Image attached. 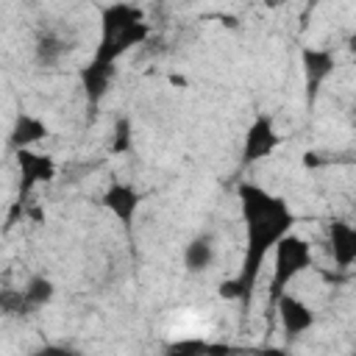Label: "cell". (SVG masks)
Segmentation results:
<instances>
[{
	"mask_svg": "<svg viewBox=\"0 0 356 356\" xmlns=\"http://www.w3.org/2000/svg\"><path fill=\"white\" fill-rule=\"evenodd\" d=\"M17 167L22 175V192H28L36 184H44L56 175V161L44 153H33V150H17Z\"/></svg>",
	"mask_w": 356,
	"mask_h": 356,
	"instance_id": "cell-9",
	"label": "cell"
},
{
	"mask_svg": "<svg viewBox=\"0 0 356 356\" xmlns=\"http://www.w3.org/2000/svg\"><path fill=\"white\" fill-rule=\"evenodd\" d=\"M181 259H184V267H186L189 273H206V270L214 264V259H217V242H214V236H211V234H197V236H192V239L184 245Z\"/></svg>",
	"mask_w": 356,
	"mask_h": 356,
	"instance_id": "cell-11",
	"label": "cell"
},
{
	"mask_svg": "<svg viewBox=\"0 0 356 356\" xmlns=\"http://www.w3.org/2000/svg\"><path fill=\"white\" fill-rule=\"evenodd\" d=\"M147 36H150V25L145 22L142 8L128 6V3L106 6L100 11V39H97L92 61L114 67L120 56L142 44Z\"/></svg>",
	"mask_w": 356,
	"mask_h": 356,
	"instance_id": "cell-2",
	"label": "cell"
},
{
	"mask_svg": "<svg viewBox=\"0 0 356 356\" xmlns=\"http://www.w3.org/2000/svg\"><path fill=\"white\" fill-rule=\"evenodd\" d=\"M281 145V134L275 128V120L270 114H259L248 131H245V142H242V164H256L267 156H273Z\"/></svg>",
	"mask_w": 356,
	"mask_h": 356,
	"instance_id": "cell-4",
	"label": "cell"
},
{
	"mask_svg": "<svg viewBox=\"0 0 356 356\" xmlns=\"http://www.w3.org/2000/svg\"><path fill=\"white\" fill-rule=\"evenodd\" d=\"M236 197H239V214L245 225V253H242L239 273L220 284V298H228V300L236 298L248 303L261 278L267 253H273L275 245L286 234H292L295 211L281 195L250 181H242L236 186Z\"/></svg>",
	"mask_w": 356,
	"mask_h": 356,
	"instance_id": "cell-1",
	"label": "cell"
},
{
	"mask_svg": "<svg viewBox=\"0 0 356 356\" xmlns=\"http://www.w3.org/2000/svg\"><path fill=\"white\" fill-rule=\"evenodd\" d=\"M134 145V136H131V122L122 117L117 120V128H114V139H111V153H128Z\"/></svg>",
	"mask_w": 356,
	"mask_h": 356,
	"instance_id": "cell-15",
	"label": "cell"
},
{
	"mask_svg": "<svg viewBox=\"0 0 356 356\" xmlns=\"http://www.w3.org/2000/svg\"><path fill=\"white\" fill-rule=\"evenodd\" d=\"M64 53H67V47H64V42H61L58 36H53V33L39 36V42H36V61H39L42 67L58 64Z\"/></svg>",
	"mask_w": 356,
	"mask_h": 356,
	"instance_id": "cell-14",
	"label": "cell"
},
{
	"mask_svg": "<svg viewBox=\"0 0 356 356\" xmlns=\"http://www.w3.org/2000/svg\"><path fill=\"white\" fill-rule=\"evenodd\" d=\"M19 292H22V300H25L28 312H31V309H42V306H47L53 300L56 284L50 278H44V275H33V278H28V284Z\"/></svg>",
	"mask_w": 356,
	"mask_h": 356,
	"instance_id": "cell-13",
	"label": "cell"
},
{
	"mask_svg": "<svg viewBox=\"0 0 356 356\" xmlns=\"http://www.w3.org/2000/svg\"><path fill=\"white\" fill-rule=\"evenodd\" d=\"M47 134H50V128H47V122H44L42 117L22 111V114H17V120H14V125H11L8 145H11L14 150H31V145L47 139Z\"/></svg>",
	"mask_w": 356,
	"mask_h": 356,
	"instance_id": "cell-10",
	"label": "cell"
},
{
	"mask_svg": "<svg viewBox=\"0 0 356 356\" xmlns=\"http://www.w3.org/2000/svg\"><path fill=\"white\" fill-rule=\"evenodd\" d=\"M348 50H350V53H356V33L348 39Z\"/></svg>",
	"mask_w": 356,
	"mask_h": 356,
	"instance_id": "cell-18",
	"label": "cell"
},
{
	"mask_svg": "<svg viewBox=\"0 0 356 356\" xmlns=\"http://www.w3.org/2000/svg\"><path fill=\"white\" fill-rule=\"evenodd\" d=\"M328 253L339 270L356 264V225L345 220H334L328 225Z\"/></svg>",
	"mask_w": 356,
	"mask_h": 356,
	"instance_id": "cell-8",
	"label": "cell"
},
{
	"mask_svg": "<svg viewBox=\"0 0 356 356\" xmlns=\"http://www.w3.org/2000/svg\"><path fill=\"white\" fill-rule=\"evenodd\" d=\"M275 312H278V323H281V331L286 334V339H298L303 337L312 325H314V312L306 300L284 292L278 300H275Z\"/></svg>",
	"mask_w": 356,
	"mask_h": 356,
	"instance_id": "cell-7",
	"label": "cell"
},
{
	"mask_svg": "<svg viewBox=\"0 0 356 356\" xmlns=\"http://www.w3.org/2000/svg\"><path fill=\"white\" fill-rule=\"evenodd\" d=\"M103 209L111 211L114 220H120V225L125 231L134 228V220H136V211H139V203H142V192L134 186V184H125V181H114L103 197H100Z\"/></svg>",
	"mask_w": 356,
	"mask_h": 356,
	"instance_id": "cell-5",
	"label": "cell"
},
{
	"mask_svg": "<svg viewBox=\"0 0 356 356\" xmlns=\"http://www.w3.org/2000/svg\"><path fill=\"white\" fill-rule=\"evenodd\" d=\"M312 259H314L312 245L298 234H286L275 245V250H273V275H270V298H273V303L286 292V286L300 273H306L312 267Z\"/></svg>",
	"mask_w": 356,
	"mask_h": 356,
	"instance_id": "cell-3",
	"label": "cell"
},
{
	"mask_svg": "<svg viewBox=\"0 0 356 356\" xmlns=\"http://www.w3.org/2000/svg\"><path fill=\"white\" fill-rule=\"evenodd\" d=\"M300 67H303V81H306V100L309 106L317 100L320 86L331 78V72L337 70V58L331 50L325 47H303L300 53Z\"/></svg>",
	"mask_w": 356,
	"mask_h": 356,
	"instance_id": "cell-6",
	"label": "cell"
},
{
	"mask_svg": "<svg viewBox=\"0 0 356 356\" xmlns=\"http://www.w3.org/2000/svg\"><path fill=\"white\" fill-rule=\"evenodd\" d=\"M111 78H114V67H108V64L89 61L86 67H81V86L86 92V100L100 103L111 86Z\"/></svg>",
	"mask_w": 356,
	"mask_h": 356,
	"instance_id": "cell-12",
	"label": "cell"
},
{
	"mask_svg": "<svg viewBox=\"0 0 356 356\" xmlns=\"http://www.w3.org/2000/svg\"><path fill=\"white\" fill-rule=\"evenodd\" d=\"M31 356H81V353L72 350V348H67V345H42Z\"/></svg>",
	"mask_w": 356,
	"mask_h": 356,
	"instance_id": "cell-16",
	"label": "cell"
},
{
	"mask_svg": "<svg viewBox=\"0 0 356 356\" xmlns=\"http://www.w3.org/2000/svg\"><path fill=\"white\" fill-rule=\"evenodd\" d=\"M256 356H292L286 348H264V350H259Z\"/></svg>",
	"mask_w": 356,
	"mask_h": 356,
	"instance_id": "cell-17",
	"label": "cell"
}]
</instances>
